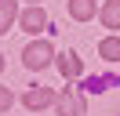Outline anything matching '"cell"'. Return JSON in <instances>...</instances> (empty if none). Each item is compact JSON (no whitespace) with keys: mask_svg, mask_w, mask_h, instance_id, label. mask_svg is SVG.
Wrapping results in <instances>:
<instances>
[{"mask_svg":"<svg viewBox=\"0 0 120 116\" xmlns=\"http://www.w3.org/2000/svg\"><path fill=\"white\" fill-rule=\"evenodd\" d=\"M51 58H55V51H51V44H44V40L29 44V47L22 51V62H26V69H44Z\"/></svg>","mask_w":120,"mask_h":116,"instance_id":"6da1fadb","label":"cell"},{"mask_svg":"<svg viewBox=\"0 0 120 116\" xmlns=\"http://www.w3.org/2000/svg\"><path fill=\"white\" fill-rule=\"evenodd\" d=\"M22 105L26 109H47V105H58V94L51 87H29L22 94Z\"/></svg>","mask_w":120,"mask_h":116,"instance_id":"7a4b0ae2","label":"cell"},{"mask_svg":"<svg viewBox=\"0 0 120 116\" xmlns=\"http://www.w3.org/2000/svg\"><path fill=\"white\" fill-rule=\"evenodd\" d=\"M58 116H84V98L76 94V87L58 94Z\"/></svg>","mask_w":120,"mask_h":116,"instance_id":"3957f363","label":"cell"},{"mask_svg":"<svg viewBox=\"0 0 120 116\" xmlns=\"http://www.w3.org/2000/svg\"><path fill=\"white\" fill-rule=\"evenodd\" d=\"M18 25H22L26 33H40V29H47V14L40 11V7H29V11L18 14Z\"/></svg>","mask_w":120,"mask_h":116,"instance_id":"277c9868","label":"cell"},{"mask_svg":"<svg viewBox=\"0 0 120 116\" xmlns=\"http://www.w3.org/2000/svg\"><path fill=\"white\" fill-rule=\"evenodd\" d=\"M15 18H18V4L15 0H0V33H8Z\"/></svg>","mask_w":120,"mask_h":116,"instance_id":"5b68a950","label":"cell"},{"mask_svg":"<svg viewBox=\"0 0 120 116\" xmlns=\"http://www.w3.org/2000/svg\"><path fill=\"white\" fill-rule=\"evenodd\" d=\"M69 14H73L76 22H87L91 14H95V0H69Z\"/></svg>","mask_w":120,"mask_h":116,"instance_id":"8992f818","label":"cell"},{"mask_svg":"<svg viewBox=\"0 0 120 116\" xmlns=\"http://www.w3.org/2000/svg\"><path fill=\"white\" fill-rule=\"evenodd\" d=\"M98 54H102L105 62H120V40L116 36H105V40L98 44Z\"/></svg>","mask_w":120,"mask_h":116,"instance_id":"52a82bcc","label":"cell"},{"mask_svg":"<svg viewBox=\"0 0 120 116\" xmlns=\"http://www.w3.org/2000/svg\"><path fill=\"white\" fill-rule=\"evenodd\" d=\"M58 69H62L66 80H76V76H80V58H76V54H62L58 58Z\"/></svg>","mask_w":120,"mask_h":116,"instance_id":"ba28073f","label":"cell"},{"mask_svg":"<svg viewBox=\"0 0 120 116\" xmlns=\"http://www.w3.org/2000/svg\"><path fill=\"white\" fill-rule=\"evenodd\" d=\"M102 22H105V29H120V0H109L102 7Z\"/></svg>","mask_w":120,"mask_h":116,"instance_id":"9c48e42d","label":"cell"},{"mask_svg":"<svg viewBox=\"0 0 120 116\" xmlns=\"http://www.w3.org/2000/svg\"><path fill=\"white\" fill-rule=\"evenodd\" d=\"M11 102H15V94H11L8 87H0V112H4V109H11Z\"/></svg>","mask_w":120,"mask_h":116,"instance_id":"30bf717a","label":"cell"},{"mask_svg":"<svg viewBox=\"0 0 120 116\" xmlns=\"http://www.w3.org/2000/svg\"><path fill=\"white\" fill-rule=\"evenodd\" d=\"M0 69H4V58H0Z\"/></svg>","mask_w":120,"mask_h":116,"instance_id":"8fae6325","label":"cell"}]
</instances>
